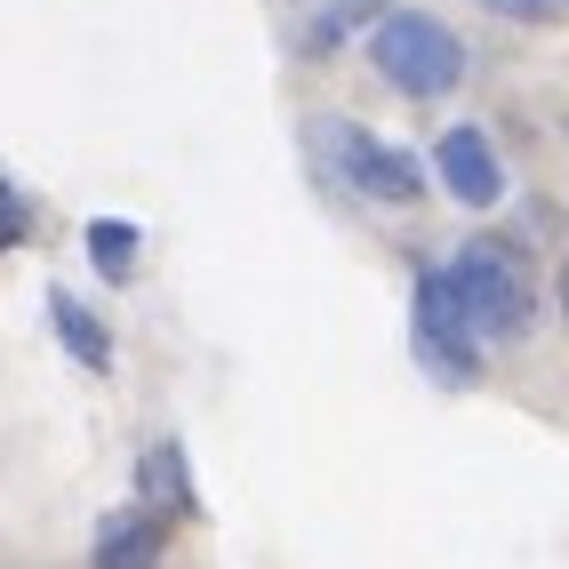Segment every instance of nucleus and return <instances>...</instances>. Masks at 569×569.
I'll list each match as a JSON object with an SVG mask.
<instances>
[{
  "label": "nucleus",
  "instance_id": "f257e3e1",
  "mask_svg": "<svg viewBox=\"0 0 569 569\" xmlns=\"http://www.w3.org/2000/svg\"><path fill=\"white\" fill-rule=\"evenodd\" d=\"M449 297H458V313L473 321V337H521L538 321V289H529V257L513 241H466L458 257L441 264Z\"/></svg>",
  "mask_w": 569,
  "mask_h": 569
},
{
  "label": "nucleus",
  "instance_id": "f03ea898",
  "mask_svg": "<svg viewBox=\"0 0 569 569\" xmlns=\"http://www.w3.org/2000/svg\"><path fill=\"white\" fill-rule=\"evenodd\" d=\"M369 64L386 72L393 89H409V97H449L466 81V41L441 17H426V9H393L369 32Z\"/></svg>",
  "mask_w": 569,
  "mask_h": 569
},
{
  "label": "nucleus",
  "instance_id": "7ed1b4c3",
  "mask_svg": "<svg viewBox=\"0 0 569 569\" xmlns=\"http://www.w3.org/2000/svg\"><path fill=\"white\" fill-rule=\"evenodd\" d=\"M313 144H329V161L386 209H409L417 193H426V161L401 153V144H386V137H369L361 121H313Z\"/></svg>",
  "mask_w": 569,
  "mask_h": 569
},
{
  "label": "nucleus",
  "instance_id": "20e7f679",
  "mask_svg": "<svg viewBox=\"0 0 569 569\" xmlns=\"http://www.w3.org/2000/svg\"><path fill=\"white\" fill-rule=\"evenodd\" d=\"M417 361H426L433 386H481V346H473V321L458 313L441 264L417 273Z\"/></svg>",
  "mask_w": 569,
  "mask_h": 569
},
{
  "label": "nucleus",
  "instance_id": "39448f33",
  "mask_svg": "<svg viewBox=\"0 0 569 569\" xmlns=\"http://www.w3.org/2000/svg\"><path fill=\"white\" fill-rule=\"evenodd\" d=\"M433 177H441V193L458 201V209H498L506 201V161H498V144H489L481 129H441L433 144Z\"/></svg>",
  "mask_w": 569,
  "mask_h": 569
},
{
  "label": "nucleus",
  "instance_id": "423d86ee",
  "mask_svg": "<svg viewBox=\"0 0 569 569\" xmlns=\"http://www.w3.org/2000/svg\"><path fill=\"white\" fill-rule=\"evenodd\" d=\"M161 553H169V538H161V513H153V506L104 513V521H97V546H89L97 569H161Z\"/></svg>",
  "mask_w": 569,
  "mask_h": 569
},
{
  "label": "nucleus",
  "instance_id": "0eeeda50",
  "mask_svg": "<svg viewBox=\"0 0 569 569\" xmlns=\"http://www.w3.org/2000/svg\"><path fill=\"white\" fill-rule=\"evenodd\" d=\"M137 506H153V513H193V481H184V449L161 441L153 458L137 466Z\"/></svg>",
  "mask_w": 569,
  "mask_h": 569
},
{
  "label": "nucleus",
  "instance_id": "6e6552de",
  "mask_svg": "<svg viewBox=\"0 0 569 569\" xmlns=\"http://www.w3.org/2000/svg\"><path fill=\"white\" fill-rule=\"evenodd\" d=\"M49 321H57V337H64V353H72V361H89V369H104V361H112L104 321H97L72 289H49Z\"/></svg>",
  "mask_w": 569,
  "mask_h": 569
},
{
  "label": "nucleus",
  "instance_id": "1a4fd4ad",
  "mask_svg": "<svg viewBox=\"0 0 569 569\" xmlns=\"http://www.w3.org/2000/svg\"><path fill=\"white\" fill-rule=\"evenodd\" d=\"M137 249H144L137 224H121V217H97V224H89V257H97V273H104V281H129Z\"/></svg>",
  "mask_w": 569,
  "mask_h": 569
},
{
  "label": "nucleus",
  "instance_id": "9d476101",
  "mask_svg": "<svg viewBox=\"0 0 569 569\" xmlns=\"http://www.w3.org/2000/svg\"><path fill=\"white\" fill-rule=\"evenodd\" d=\"M17 233H24V201H17V184L0 177V249H17Z\"/></svg>",
  "mask_w": 569,
  "mask_h": 569
},
{
  "label": "nucleus",
  "instance_id": "9b49d317",
  "mask_svg": "<svg viewBox=\"0 0 569 569\" xmlns=\"http://www.w3.org/2000/svg\"><path fill=\"white\" fill-rule=\"evenodd\" d=\"M481 9H498V17H513V24H546L553 0H481Z\"/></svg>",
  "mask_w": 569,
  "mask_h": 569
},
{
  "label": "nucleus",
  "instance_id": "f8f14e48",
  "mask_svg": "<svg viewBox=\"0 0 569 569\" xmlns=\"http://www.w3.org/2000/svg\"><path fill=\"white\" fill-rule=\"evenodd\" d=\"M561 313H569V264H561Z\"/></svg>",
  "mask_w": 569,
  "mask_h": 569
}]
</instances>
